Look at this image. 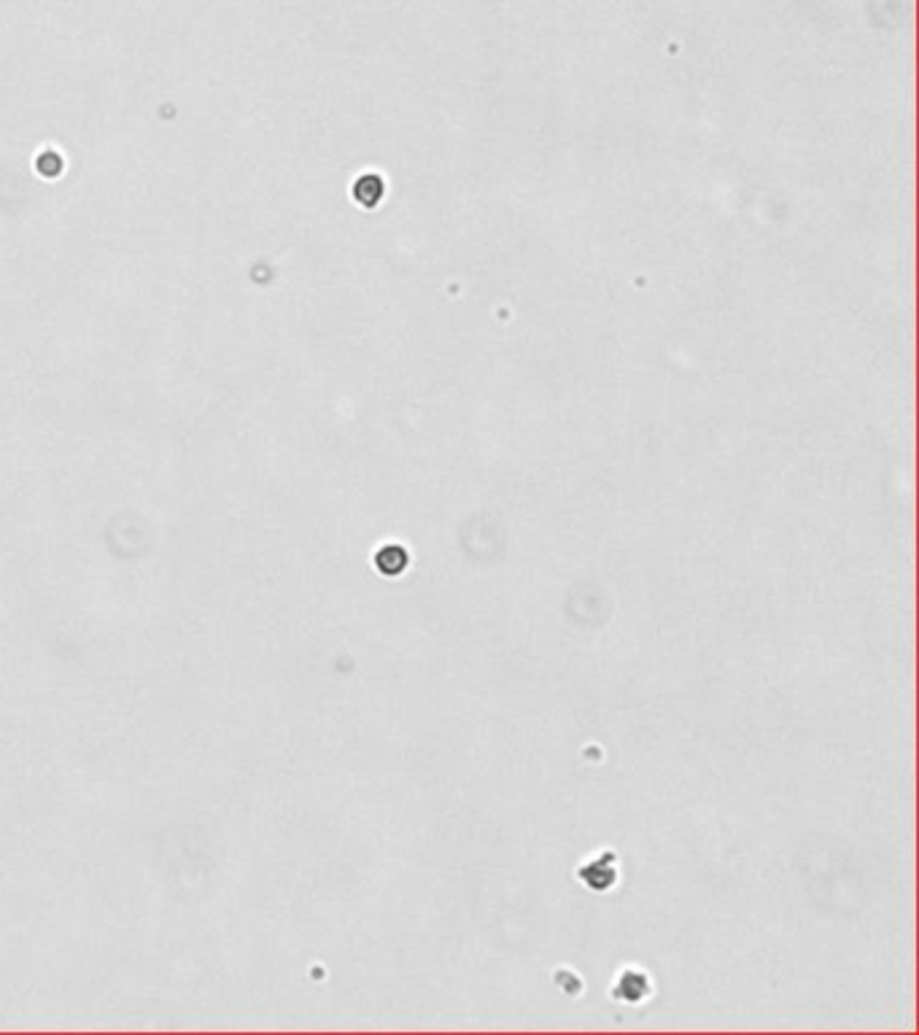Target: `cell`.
Segmentation results:
<instances>
[{"label":"cell","mask_w":919,"mask_h":1035,"mask_svg":"<svg viewBox=\"0 0 919 1035\" xmlns=\"http://www.w3.org/2000/svg\"><path fill=\"white\" fill-rule=\"evenodd\" d=\"M580 876H583L585 885L593 887V890H610L615 876H618V871H615V858H612V855H604V858L599 860H591L588 866L580 868Z\"/></svg>","instance_id":"cell-1"},{"label":"cell","mask_w":919,"mask_h":1035,"mask_svg":"<svg viewBox=\"0 0 919 1035\" xmlns=\"http://www.w3.org/2000/svg\"><path fill=\"white\" fill-rule=\"evenodd\" d=\"M407 561H410V556H407L405 548H399V545H386V548L375 556V567H378L383 575L397 577L407 569Z\"/></svg>","instance_id":"cell-2"},{"label":"cell","mask_w":919,"mask_h":1035,"mask_svg":"<svg viewBox=\"0 0 919 1035\" xmlns=\"http://www.w3.org/2000/svg\"><path fill=\"white\" fill-rule=\"evenodd\" d=\"M647 992H650V982H647V976L642 971H626V974L620 976L618 987H615V995L623 1000H631V1003L645 998Z\"/></svg>","instance_id":"cell-3"},{"label":"cell","mask_w":919,"mask_h":1035,"mask_svg":"<svg viewBox=\"0 0 919 1035\" xmlns=\"http://www.w3.org/2000/svg\"><path fill=\"white\" fill-rule=\"evenodd\" d=\"M354 195L362 205L375 208V205L383 200V181H380V176H375V173H367V176H362L356 181Z\"/></svg>","instance_id":"cell-4"}]
</instances>
